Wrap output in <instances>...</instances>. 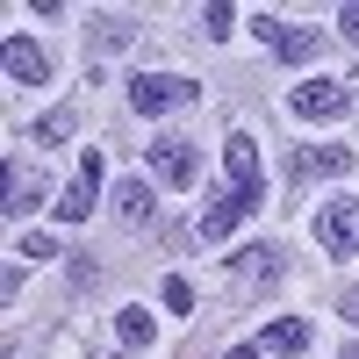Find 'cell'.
<instances>
[{"mask_svg":"<svg viewBox=\"0 0 359 359\" xmlns=\"http://www.w3.org/2000/svg\"><path fill=\"white\" fill-rule=\"evenodd\" d=\"M223 194L201 208V223H194V237L201 245H223V237L245 223V216H259V201H266V165H259V137L252 130H230L223 137Z\"/></svg>","mask_w":359,"mask_h":359,"instance_id":"cell-1","label":"cell"},{"mask_svg":"<svg viewBox=\"0 0 359 359\" xmlns=\"http://www.w3.org/2000/svg\"><path fill=\"white\" fill-rule=\"evenodd\" d=\"M187 101H201V86L180 79V72H137L130 79V108L137 115H172V108H187Z\"/></svg>","mask_w":359,"mask_h":359,"instance_id":"cell-2","label":"cell"},{"mask_svg":"<svg viewBox=\"0 0 359 359\" xmlns=\"http://www.w3.org/2000/svg\"><path fill=\"white\" fill-rule=\"evenodd\" d=\"M316 245L331 252V259H359V201H323L316 208Z\"/></svg>","mask_w":359,"mask_h":359,"instance_id":"cell-3","label":"cell"},{"mask_svg":"<svg viewBox=\"0 0 359 359\" xmlns=\"http://www.w3.org/2000/svg\"><path fill=\"white\" fill-rule=\"evenodd\" d=\"M94 208H101V158L86 151V158H79V172H72V187L50 201V216H57V223H86Z\"/></svg>","mask_w":359,"mask_h":359,"instance_id":"cell-4","label":"cell"},{"mask_svg":"<svg viewBox=\"0 0 359 359\" xmlns=\"http://www.w3.org/2000/svg\"><path fill=\"white\" fill-rule=\"evenodd\" d=\"M302 123H338V115L352 108V86L345 79H309V86H294V101H287Z\"/></svg>","mask_w":359,"mask_h":359,"instance_id":"cell-5","label":"cell"},{"mask_svg":"<svg viewBox=\"0 0 359 359\" xmlns=\"http://www.w3.org/2000/svg\"><path fill=\"white\" fill-rule=\"evenodd\" d=\"M252 29L287 57V65H309V57H316V29H294V22H280V15H259Z\"/></svg>","mask_w":359,"mask_h":359,"instance_id":"cell-6","label":"cell"},{"mask_svg":"<svg viewBox=\"0 0 359 359\" xmlns=\"http://www.w3.org/2000/svg\"><path fill=\"white\" fill-rule=\"evenodd\" d=\"M151 172L165 180V187H194V172H201V165H194V144H187V137H158V144H151Z\"/></svg>","mask_w":359,"mask_h":359,"instance_id":"cell-7","label":"cell"},{"mask_svg":"<svg viewBox=\"0 0 359 359\" xmlns=\"http://www.w3.org/2000/svg\"><path fill=\"white\" fill-rule=\"evenodd\" d=\"M0 65H8L15 86H43V79H50V57L29 43V36H8V43H0Z\"/></svg>","mask_w":359,"mask_h":359,"instance_id":"cell-8","label":"cell"},{"mask_svg":"<svg viewBox=\"0 0 359 359\" xmlns=\"http://www.w3.org/2000/svg\"><path fill=\"white\" fill-rule=\"evenodd\" d=\"M294 172H302V180H345L352 172V151H345V144H309V151L294 158Z\"/></svg>","mask_w":359,"mask_h":359,"instance_id":"cell-9","label":"cell"},{"mask_svg":"<svg viewBox=\"0 0 359 359\" xmlns=\"http://www.w3.org/2000/svg\"><path fill=\"white\" fill-rule=\"evenodd\" d=\"M237 280H245V287H273L280 280V252L273 245H245V252H237Z\"/></svg>","mask_w":359,"mask_h":359,"instance_id":"cell-10","label":"cell"},{"mask_svg":"<svg viewBox=\"0 0 359 359\" xmlns=\"http://www.w3.org/2000/svg\"><path fill=\"white\" fill-rule=\"evenodd\" d=\"M43 180L36 172H22V165H8V201H0V208H8V216H29V208H43Z\"/></svg>","mask_w":359,"mask_h":359,"instance_id":"cell-11","label":"cell"},{"mask_svg":"<svg viewBox=\"0 0 359 359\" xmlns=\"http://www.w3.org/2000/svg\"><path fill=\"white\" fill-rule=\"evenodd\" d=\"M259 352H309V323H302V316L266 323V331H259Z\"/></svg>","mask_w":359,"mask_h":359,"instance_id":"cell-12","label":"cell"},{"mask_svg":"<svg viewBox=\"0 0 359 359\" xmlns=\"http://www.w3.org/2000/svg\"><path fill=\"white\" fill-rule=\"evenodd\" d=\"M151 208H158V201H151V187H144V180H123V187H115V216H123L130 230L151 223Z\"/></svg>","mask_w":359,"mask_h":359,"instance_id":"cell-13","label":"cell"},{"mask_svg":"<svg viewBox=\"0 0 359 359\" xmlns=\"http://www.w3.org/2000/svg\"><path fill=\"white\" fill-rule=\"evenodd\" d=\"M115 338H123V345H151L158 331H151V316H144V309H115Z\"/></svg>","mask_w":359,"mask_h":359,"instance_id":"cell-14","label":"cell"},{"mask_svg":"<svg viewBox=\"0 0 359 359\" xmlns=\"http://www.w3.org/2000/svg\"><path fill=\"white\" fill-rule=\"evenodd\" d=\"M72 130H79V115H72V108H50L43 123H36V144H65Z\"/></svg>","mask_w":359,"mask_h":359,"instance_id":"cell-15","label":"cell"},{"mask_svg":"<svg viewBox=\"0 0 359 359\" xmlns=\"http://www.w3.org/2000/svg\"><path fill=\"white\" fill-rule=\"evenodd\" d=\"M201 36H230V8H223V0L201 8Z\"/></svg>","mask_w":359,"mask_h":359,"instance_id":"cell-16","label":"cell"},{"mask_svg":"<svg viewBox=\"0 0 359 359\" xmlns=\"http://www.w3.org/2000/svg\"><path fill=\"white\" fill-rule=\"evenodd\" d=\"M165 309H172V316H187V309H194V287H187V280H180V273L165 280Z\"/></svg>","mask_w":359,"mask_h":359,"instance_id":"cell-17","label":"cell"},{"mask_svg":"<svg viewBox=\"0 0 359 359\" xmlns=\"http://www.w3.org/2000/svg\"><path fill=\"white\" fill-rule=\"evenodd\" d=\"M338 29H345V43H359V8H338Z\"/></svg>","mask_w":359,"mask_h":359,"instance_id":"cell-18","label":"cell"},{"mask_svg":"<svg viewBox=\"0 0 359 359\" xmlns=\"http://www.w3.org/2000/svg\"><path fill=\"white\" fill-rule=\"evenodd\" d=\"M345 323H359V287H352V294H345Z\"/></svg>","mask_w":359,"mask_h":359,"instance_id":"cell-19","label":"cell"},{"mask_svg":"<svg viewBox=\"0 0 359 359\" xmlns=\"http://www.w3.org/2000/svg\"><path fill=\"white\" fill-rule=\"evenodd\" d=\"M338 359H359V345H352V352H338Z\"/></svg>","mask_w":359,"mask_h":359,"instance_id":"cell-20","label":"cell"}]
</instances>
